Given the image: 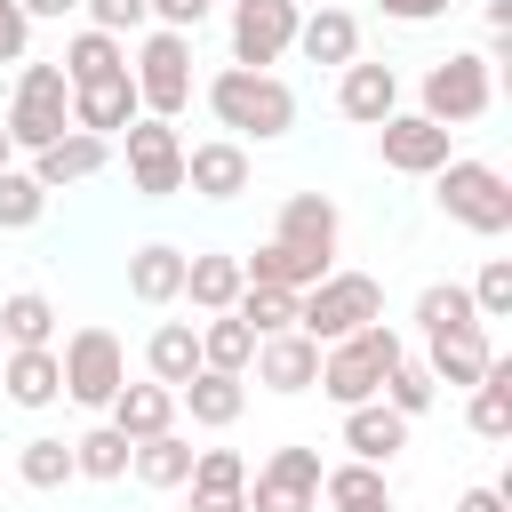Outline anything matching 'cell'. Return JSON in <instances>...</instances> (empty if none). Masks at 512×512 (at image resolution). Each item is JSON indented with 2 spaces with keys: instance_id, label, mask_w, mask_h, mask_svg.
I'll return each mask as SVG.
<instances>
[{
  "instance_id": "46",
  "label": "cell",
  "mask_w": 512,
  "mask_h": 512,
  "mask_svg": "<svg viewBox=\"0 0 512 512\" xmlns=\"http://www.w3.org/2000/svg\"><path fill=\"white\" fill-rule=\"evenodd\" d=\"M376 8H384L392 24H440V16L456 8V0H376Z\"/></svg>"
},
{
  "instance_id": "16",
  "label": "cell",
  "mask_w": 512,
  "mask_h": 512,
  "mask_svg": "<svg viewBox=\"0 0 512 512\" xmlns=\"http://www.w3.org/2000/svg\"><path fill=\"white\" fill-rule=\"evenodd\" d=\"M248 144H232V136H208V144H184V192H200V200H240L248 192Z\"/></svg>"
},
{
  "instance_id": "34",
  "label": "cell",
  "mask_w": 512,
  "mask_h": 512,
  "mask_svg": "<svg viewBox=\"0 0 512 512\" xmlns=\"http://www.w3.org/2000/svg\"><path fill=\"white\" fill-rule=\"evenodd\" d=\"M128 456H136V440L112 432V424H88V432L72 440V472H80V480H104V488L128 480Z\"/></svg>"
},
{
  "instance_id": "39",
  "label": "cell",
  "mask_w": 512,
  "mask_h": 512,
  "mask_svg": "<svg viewBox=\"0 0 512 512\" xmlns=\"http://www.w3.org/2000/svg\"><path fill=\"white\" fill-rule=\"evenodd\" d=\"M48 216V192L32 168H0V232H32Z\"/></svg>"
},
{
  "instance_id": "19",
  "label": "cell",
  "mask_w": 512,
  "mask_h": 512,
  "mask_svg": "<svg viewBox=\"0 0 512 512\" xmlns=\"http://www.w3.org/2000/svg\"><path fill=\"white\" fill-rule=\"evenodd\" d=\"M344 448H352V464L392 472V456L408 448V416H392L384 400H360V408H344Z\"/></svg>"
},
{
  "instance_id": "48",
  "label": "cell",
  "mask_w": 512,
  "mask_h": 512,
  "mask_svg": "<svg viewBox=\"0 0 512 512\" xmlns=\"http://www.w3.org/2000/svg\"><path fill=\"white\" fill-rule=\"evenodd\" d=\"M192 512H248V488H240V496H208V488H192Z\"/></svg>"
},
{
  "instance_id": "42",
  "label": "cell",
  "mask_w": 512,
  "mask_h": 512,
  "mask_svg": "<svg viewBox=\"0 0 512 512\" xmlns=\"http://www.w3.org/2000/svg\"><path fill=\"white\" fill-rule=\"evenodd\" d=\"M472 312L480 320H512V256H488L472 272Z\"/></svg>"
},
{
  "instance_id": "8",
  "label": "cell",
  "mask_w": 512,
  "mask_h": 512,
  "mask_svg": "<svg viewBox=\"0 0 512 512\" xmlns=\"http://www.w3.org/2000/svg\"><path fill=\"white\" fill-rule=\"evenodd\" d=\"M56 368H64V400H80V408H112V392L128 384V352H120V336L104 320L72 328L64 352H56Z\"/></svg>"
},
{
  "instance_id": "17",
  "label": "cell",
  "mask_w": 512,
  "mask_h": 512,
  "mask_svg": "<svg viewBox=\"0 0 512 512\" xmlns=\"http://www.w3.org/2000/svg\"><path fill=\"white\" fill-rule=\"evenodd\" d=\"M144 120V104H136V80L128 72H112V80H88V88H72V128L80 136H120V128H136Z\"/></svg>"
},
{
  "instance_id": "51",
  "label": "cell",
  "mask_w": 512,
  "mask_h": 512,
  "mask_svg": "<svg viewBox=\"0 0 512 512\" xmlns=\"http://www.w3.org/2000/svg\"><path fill=\"white\" fill-rule=\"evenodd\" d=\"M0 168H16V144H8V128H0Z\"/></svg>"
},
{
  "instance_id": "4",
  "label": "cell",
  "mask_w": 512,
  "mask_h": 512,
  "mask_svg": "<svg viewBox=\"0 0 512 512\" xmlns=\"http://www.w3.org/2000/svg\"><path fill=\"white\" fill-rule=\"evenodd\" d=\"M400 352H408V344H400V328H392V320H368L360 336H344V344H328V352H320V376H312V384H320L336 408H360V400H376V392H384V376L400 368Z\"/></svg>"
},
{
  "instance_id": "25",
  "label": "cell",
  "mask_w": 512,
  "mask_h": 512,
  "mask_svg": "<svg viewBox=\"0 0 512 512\" xmlns=\"http://www.w3.org/2000/svg\"><path fill=\"white\" fill-rule=\"evenodd\" d=\"M104 424L112 432H128V440H160V432H176V392L168 384H120L112 392V408H104Z\"/></svg>"
},
{
  "instance_id": "49",
  "label": "cell",
  "mask_w": 512,
  "mask_h": 512,
  "mask_svg": "<svg viewBox=\"0 0 512 512\" xmlns=\"http://www.w3.org/2000/svg\"><path fill=\"white\" fill-rule=\"evenodd\" d=\"M456 512H504V488H464Z\"/></svg>"
},
{
  "instance_id": "26",
  "label": "cell",
  "mask_w": 512,
  "mask_h": 512,
  "mask_svg": "<svg viewBox=\"0 0 512 512\" xmlns=\"http://www.w3.org/2000/svg\"><path fill=\"white\" fill-rule=\"evenodd\" d=\"M240 272H248V288H288V296H304V288H320L336 264L304 256V248H288V240H264L256 256H240Z\"/></svg>"
},
{
  "instance_id": "7",
  "label": "cell",
  "mask_w": 512,
  "mask_h": 512,
  "mask_svg": "<svg viewBox=\"0 0 512 512\" xmlns=\"http://www.w3.org/2000/svg\"><path fill=\"white\" fill-rule=\"evenodd\" d=\"M128 80H136V104H144V120H176L184 104H192V40L184 32H136V48H128Z\"/></svg>"
},
{
  "instance_id": "52",
  "label": "cell",
  "mask_w": 512,
  "mask_h": 512,
  "mask_svg": "<svg viewBox=\"0 0 512 512\" xmlns=\"http://www.w3.org/2000/svg\"><path fill=\"white\" fill-rule=\"evenodd\" d=\"M352 512H392V496H384V504H352Z\"/></svg>"
},
{
  "instance_id": "47",
  "label": "cell",
  "mask_w": 512,
  "mask_h": 512,
  "mask_svg": "<svg viewBox=\"0 0 512 512\" xmlns=\"http://www.w3.org/2000/svg\"><path fill=\"white\" fill-rule=\"evenodd\" d=\"M32 24H64V16H80V0H16Z\"/></svg>"
},
{
  "instance_id": "22",
  "label": "cell",
  "mask_w": 512,
  "mask_h": 512,
  "mask_svg": "<svg viewBox=\"0 0 512 512\" xmlns=\"http://www.w3.org/2000/svg\"><path fill=\"white\" fill-rule=\"evenodd\" d=\"M240 288H248V272H240V256H224V248H192L184 256V296H192V312H232L240 304Z\"/></svg>"
},
{
  "instance_id": "38",
  "label": "cell",
  "mask_w": 512,
  "mask_h": 512,
  "mask_svg": "<svg viewBox=\"0 0 512 512\" xmlns=\"http://www.w3.org/2000/svg\"><path fill=\"white\" fill-rule=\"evenodd\" d=\"M376 400H384L392 416H408V424H416V416H424V408L440 400V384H432V368H424L416 352H400V368L384 376V392H376Z\"/></svg>"
},
{
  "instance_id": "1",
  "label": "cell",
  "mask_w": 512,
  "mask_h": 512,
  "mask_svg": "<svg viewBox=\"0 0 512 512\" xmlns=\"http://www.w3.org/2000/svg\"><path fill=\"white\" fill-rule=\"evenodd\" d=\"M208 112H216V128L232 136V144H280L288 128H296V88L280 80V72H240V64H224L208 88Z\"/></svg>"
},
{
  "instance_id": "50",
  "label": "cell",
  "mask_w": 512,
  "mask_h": 512,
  "mask_svg": "<svg viewBox=\"0 0 512 512\" xmlns=\"http://www.w3.org/2000/svg\"><path fill=\"white\" fill-rule=\"evenodd\" d=\"M480 16H488V40H512V0H488Z\"/></svg>"
},
{
  "instance_id": "44",
  "label": "cell",
  "mask_w": 512,
  "mask_h": 512,
  "mask_svg": "<svg viewBox=\"0 0 512 512\" xmlns=\"http://www.w3.org/2000/svg\"><path fill=\"white\" fill-rule=\"evenodd\" d=\"M208 16H216V0H152V24H160V32H184V40H192Z\"/></svg>"
},
{
  "instance_id": "43",
  "label": "cell",
  "mask_w": 512,
  "mask_h": 512,
  "mask_svg": "<svg viewBox=\"0 0 512 512\" xmlns=\"http://www.w3.org/2000/svg\"><path fill=\"white\" fill-rule=\"evenodd\" d=\"M80 16H88V32H112V40L152 32V0H80Z\"/></svg>"
},
{
  "instance_id": "21",
  "label": "cell",
  "mask_w": 512,
  "mask_h": 512,
  "mask_svg": "<svg viewBox=\"0 0 512 512\" xmlns=\"http://www.w3.org/2000/svg\"><path fill=\"white\" fill-rule=\"evenodd\" d=\"M128 296L136 304H184V248L176 240H144V248H128Z\"/></svg>"
},
{
  "instance_id": "20",
  "label": "cell",
  "mask_w": 512,
  "mask_h": 512,
  "mask_svg": "<svg viewBox=\"0 0 512 512\" xmlns=\"http://www.w3.org/2000/svg\"><path fill=\"white\" fill-rule=\"evenodd\" d=\"M296 56H304V64H336V72H344V64L360 56V16H352V8H336V0H320V8L296 24Z\"/></svg>"
},
{
  "instance_id": "37",
  "label": "cell",
  "mask_w": 512,
  "mask_h": 512,
  "mask_svg": "<svg viewBox=\"0 0 512 512\" xmlns=\"http://www.w3.org/2000/svg\"><path fill=\"white\" fill-rule=\"evenodd\" d=\"M384 496H392V488H384V472H376V464H352V456H344V464H328V472H320V504H328V512L384 504Z\"/></svg>"
},
{
  "instance_id": "13",
  "label": "cell",
  "mask_w": 512,
  "mask_h": 512,
  "mask_svg": "<svg viewBox=\"0 0 512 512\" xmlns=\"http://www.w3.org/2000/svg\"><path fill=\"white\" fill-rule=\"evenodd\" d=\"M336 112H344L352 128H384V120L400 112V72L376 64V56H352V64L336 72Z\"/></svg>"
},
{
  "instance_id": "36",
  "label": "cell",
  "mask_w": 512,
  "mask_h": 512,
  "mask_svg": "<svg viewBox=\"0 0 512 512\" xmlns=\"http://www.w3.org/2000/svg\"><path fill=\"white\" fill-rule=\"evenodd\" d=\"M248 360H256V336L232 320V312H216V320H200V368H224V376H248Z\"/></svg>"
},
{
  "instance_id": "5",
  "label": "cell",
  "mask_w": 512,
  "mask_h": 512,
  "mask_svg": "<svg viewBox=\"0 0 512 512\" xmlns=\"http://www.w3.org/2000/svg\"><path fill=\"white\" fill-rule=\"evenodd\" d=\"M0 128H8V144L32 160V152H48L64 128H72V88H64V72L56 64H16V88H8V112H0Z\"/></svg>"
},
{
  "instance_id": "45",
  "label": "cell",
  "mask_w": 512,
  "mask_h": 512,
  "mask_svg": "<svg viewBox=\"0 0 512 512\" xmlns=\"http://www.w3.org/2000/svg\"><path fill=\"white\" fill-rule=\"evenodd\" d=\"M32 56V16L16 0H0V64H24Z\"/></svg>"
},
{
  "instance_id": "23",
  "label": "cell",
  "mask_w": 512,
  "mask_h": 512,
  "mask_svg": "<svg viewBox=\"0 0 512 512\" xmlns=\"http://www.w3.org/2000/svg\"><path fill=\"white\" fill-rule=\"evenodd\" d=\"M144 376L168 384V392H184V384L200 376V320H160V328L144 336Z\"/></svg>"
},
{
  "instance_id": "14",
  "label": "cell",
  "mask_w": 512,
  "mask_h": 512,
  "mask_svg": "<svg viewBox=\"0 0 512 512\" xmlns=\"http://www.w3.org/2000/svg\"><path fill=\"white\" fill-rule=\"evenodd\" d=\"M272 240H288V248H304V256H320V264H336V248H344V216H336L328 192H288Z\"/></svg>"
},
{
  "instance_id": "10",
  "label": "cell",
  "mask_w": 512,
  "mask_h": 512,
  "mask_svg": "<svg viewBox=\"0 0 512 512\" xmlns=\"http://www.w3.org/2000/svg\"><path fill=\"white\" fill-rule=\"evenodd\" d=\"M120 160H128V192H144V200H176L184 192V136H176V120L120 128Z\"/></svg>"
},
{
  "instance_id": "3",
  "label": "cell",
  "mask_w": 512,
  "mask_h": 512,
  "mask_svg": "<svg viewBox=\"0 0 512 512\" xmlns=\"http://www.w3.org/2000/svg\"><path fill=\"white\" fill-rule=\"evenodd\" d=\"M432 200H440V216H448V224H464V232H480V240L512 232V176H504L496 160L456 152V160L432 176Z\"/></svg>"
},
{
  "instance_id": "9",
  "label": "cell",
  "mask_w": 512,
  "mask_h": 512,
  "mask_svg": "<svg viewBox=\"0 0 512 512\" xmlns=\"http://www.w3.org/2000/svg\"><path fill=\"white\" fill-rule=\"evenodd\" d=\"M320 448H304V440H288V448H272L256 472H248V512H320Z\"/></svg>"
},
{
  "instance_id": "24",
  "label": "cell",
  "mask_w": 512,
  "mask_h": 512,
  "mask_svg": "<svg viewBox=\"0 0 512 512\" xmlns=\"http://www.w3.org/2000/svg\"><path fill=\"white\" fill-rule=\"evenodd\" d=\"M176 408L200 424V432H232L240 424V408H248V376H224V368H200L184 392H176Z\"/></svg>"
},
{
  "instance_id": "27",
  "label": "cell",
  "mask_w": 512,
  "mask_h": 512,
  "mask_svg": "<svg viewBox=\"0 0 512 512\" xmlns=\"http://www.w3.org/2000/svg\"><path fill=\"white\" fill-rule=\"evenodd\" d=\"M488 360H496L488 328H464V336H424V368H432V384H456V392H472V384L488 376Z\"/></svg>"
},
{
  "instance_id": "31",
  "label": "cell",
  "mask_w": 512,
  "mask_h": 512,
  "mask_svg": "<svg viewBox=\"0 0 512 512\" xmlns=\"http://www.w3.org/2000/svg\"><path fill=\"white\" fill-rule=\"evenodd\" d=\"M128 472H136V488H184L192 480V440L184 432H160V440H136V456H128Z\"/></svg>"
},
{
  "instance_id": "6",
  "label": "cell",
  "mask_w": 512,
  "mask_h": 512,
  "mask_svg": "<svg viewBox=\"0 0 512 512\" xmlns=\"http://www.w3.org/2000/svg\"><path fill=\"white\" fill-rule=\"evenodd\" d=\"M368 320H384V280H376V272H328L320 288L296 296V328H304L320 352L344 344V336H360Z\"/></svg>"
},
{
  "instance_id": "15",
  "label": "cell",
  "mask_w": 512,
  "mask_h": 512,
  "mask_svg": "<svg viewBox=\"0 0 512 512\" xmlns=\"http://www.w3.org/2000/svg\"><path fill=\"white\" fill-rule=\"evenodd\" d=\"M256 384L264 392H280V400H296V392H312V376H320V344L304 336V328H280V336H256Z\"/></svg>"
},
{
  "instance_id": "18",
  "label": "cell",
  "mask_w": 512,
  "mask_h": 512,
  "mask_svg": "<svg viewBox=\"0 0 512 512\" xmlns=\"http://www.w3.org/2000/svg\"><path fill=\"white\" fill-rule=\"evenodd\" d=\"M104 168H112V144H104V136H80V128H64L48 152H32V176H40V192L88 184V176H104Z\"/></svg>"
},
{
  "instance_id": "11",
  "label": "cell",
  "mask_w": 512,
  "mask_h": 512,
  "mask_svg": "<svg viewBox=\"0 0 512 512\" xmlns=\"http://www.w3.org/2000/svg\"><path fill=\"white\" fill-rule=\"evenodd\" d=\"M296 24H304L296 0H232V64L240 72H272L296 48Z\"/></svg>"
},
{
  "instance_id": "32",
  "label": "cell",
  "mask_w": 512,
  "mask_h": 512,
  "mask_svg": "<svg viewBox=\"0 0 512 512\" xmlns=\"http://www.w3.org/2000/svg\"><path fill=\"white\" fill-rule=\"evenodd\" d=\"M416 328H424V336H464V328H488V320L472 312V288H464V280H432V288L416 296Z\"/></svg>"
},
{
  "instance_id": "2",
  "label": "cell",
  "mask_w": 512,
  "mask_h": 512,
  "mask_svg": "<svg viewBox=\"0 0 512 512\" xmlns=\"http://www.w3.org/2000/svg\"><path fill=\"white\" fill-rule=\"evenodd\" d=\"M488 104H496V64H488L480 48H448V56H432L424 80H416V112L440 120L448 136L472 128V120H488Z\"/></svg>"
},
{
  "instance_id": "40",
  "label": "cell",
  "mask_w": 512,
  "mask_h": 512,
  "mask_svg": "<svg viewBox=\"0 0 512 512\" xmlns=\"http://www.w3.org/2000/svg\"><path fill=\"white\" fill-rule=\"evenodd\" d=\"M232 320H240L248 336H280V328H296V296H288V288H240Z\"/></svg>"
},
{
  "instance_id": "12",
  "label": "cell",
  "mask_w": 512,
  "mask_h": 512,
  "mask_svg": "<svg viewBox=\"0 0 512 512\" xmlns=\"http://www.w3.org/2000/svg\"><path fill=\"white\" fill-rule=\"evenodd\" d=\"M456 136L440 128V120H424V112H392L384 128H376V160L392 168V176H440L456 152H448Z\"/></svg>"
},
{
  "instance_id": "41",
  "label": "cell",
  "mask_w": 512,
  "mask_h": 512,
  "mask_svg": "<svg viewBox=\"0 0 512 512\" xmlns=\"http://www.w3.org/2000/svg\"><path fill=\"white\" fill-rule=\"evenodd\" d=\"M184 488L240 496V488H248V456H240V448H192V480H184Z\"/></svg>"
},
{
  "instance_id": "29",
  "label": "cell",
  "mask_w": 512,
  "mask_h": 512,
  "mask_svg": "<svg viewBox=\"0 0 512 512\" xmlns=\"http://www.w3.org/2000/svg\"><path fill=\"white\" fill-rule=\"evenodd\" d=\"M56 72H64V88H88V80H112V72H128V40H112V32H72L64 40V56H56Z\"/></svg>"
},
{
  "instance_id": "53",
  "label": "cell",
  "mask_w": 512,
  "mask_h": 512,
  "mask_svg": "<svg viewBox=\"0 0 512 512\" xmlns=\"http://www.w3.org/2000/svg\"><path fill=\"white\" fill-rule=\"evenodd\" d=\"M0 360H8V352H0Z\"/></svg>"
},
{
  "instance_id": "30",
  "label": "cell",
  "mask_w": 512,
  "mask_h": 512,
  "mask_svg": "<svg viewBox=\"0 0 512 512\" xmlns=\"http://www.w3.org/2000/svg\"><path fill=\"white\" fill-rule=\"evenodd\" d=\"M40 344H56V304L40 288L0 296V352H40Z\"/></svg>"
},
{
  "instance_id": "35",
  "label": "cell",
  "mask_w": 512,
  "mask_h": 512,
  "mask_svg": "<svg viewBox=\"0 0 512 512\" xmlns=\"http://www.w3.org/2000/svg\"><path fill=\"white\" fill-rule=\"evenodd\" d=\"M16 480H24L32 496H56L64 480H80V472H72V440H56V432H32V440L16 448Z\"/></svg>"
},
{
  "instance_id": "28",
  "label": "cell",
  "mask_w": 512,
  "mask_h": 512,
  "mask_svg": "<svg viewBox=\"0 0 512 512\" xmlns=\"http://www.w3.org/2000/svg\"><path fill=\"white\" fill-rule=\"evenodd\" d=\"M0 400H16V408H56V400H64L56 344H40V352H8V360H0Z\"/></svg>"
},
{
  "instance_id": "33",
  "label": "cell",
  "mask_w": 512,
  "mask_h": 512,
  "mask_svg": "<svg viewBox=\"0 0 512 512\" xmlns=\"http://www.w3.org/2000/svg\"><path fill=\"white\" fill-rule=\"evenodd\" d=\"M464 424H472L480 440H512V368H504V360H488V376L472 384Z\"/></svg>"
}]
</instances>
